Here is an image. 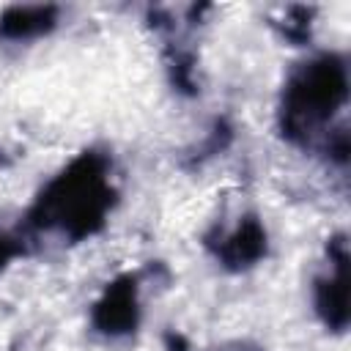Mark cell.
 <instances>
[{
    "instance_id": "52a82bcc",
    "label": "cell",
    "mask_w": 351,
    "mask_h": 351,
    "mask_svg": "<svg viewBox=\"0 0 351 351\" xmlns=\"http://www.w3.org/2000/svg\"><path fill=\"white\" fill-rule=\"evenodd\" d=\"M19 252H22V241L0 233V269H5L11 263V258H16Z\"/></svg>"
},
{
    "instance_id": "5b68a950",
    "label": "cell",
    "mask_w": 351,
    "mask_h": 351,
    "mask_svg": "<svg viewBox=\"0 0 351 351\" xmlns=\"http://www.w3.org/2000/svg\"><path fill=\"white\" fill-rule=\"evenodd\" d=\"M217 261L228 269V271H244L250 266H255L261 258H266L269 250V236L263 222L255 214H247L228 236H222V241L217 247H211Z\"/></svg>"
},
{
    "instance_id": "3957f363",
    "label": "cell",
    "mask_w": 351,
    "mask_h": 351,
    "mask_svg": "<svg viewBox=\"0 0 351 351\" xmlns=\"http://www.w3.org/2000/svg\"><path fill=\"white\" fill-rule=\"evenodd\" d=\"M326 255H329V274H318L313 280V304L321 324L329 332L343 335L348 329V274H346L348 244L343 233L329 239Z\"/></svg>"
},
{
    "instance_id": "7a4b0ae2",
    "label": "cell",
    "mask_w": 351,
    "mask_h": 351,
    "mask_svg": "<svg viewBox=\"0 0 351 351\" xmlns=\"http://www.w3.org/2000/svg\"><path fill=\"white\" fill-rule=\"evenodd\" d=\"M348 99V69L343 55L321 52L299 63L285 80L280 96L277 123L288 143L313 145L318 137L332 134V118Z\"/></svg>"
},
{
    "instance_id": "6da1fadb",
    "label": "cell",
    "mask_w": 351,
    "mask_h": 351,
    "mask_svg": "<svg viewBox=\"0 0 351 351\" xmlns=\"http://www.w3.org/2000/svg\"><path fill=\"white\" fill-rule=\"evenodd\" d=\"M110 167V156L96 148L74 156L69 167L44 184L27 211V225L36 230H55L71 244L96 236L118 203Z\"/></svg>"
},
{
    "instance_id": "277c9868",
    "label": "cell",
    "mask_w": 351,
    "mask_h": 351,
    "mask_svg": "<svg viewBox=\"0 0 351 351\" xmlns=\"http://www.w3.org/2000/svg\"><path fill=\"white\" fill-rule=\"evenodd\" d=\"M140 285L134 274H121L96 299L90 310V326L107 337H126L140 326Z\"/></svg>"
},
{
    "instance_id": "8992f818",
    "label": "cell",
    "mask_w": 351,
    "mask_h": 351,
    "mask_svg": "<svg viewBox=\"0 0 351 351\" xmlns=\"http://www.w3.org/2000/svg\"><path fill=\"white\" fill-rule=\"evenodd\" d=\"M58 25L55 5H11L0 14V38L3 41H30L47 36Z\"/></svg>"
}]
</instances>
